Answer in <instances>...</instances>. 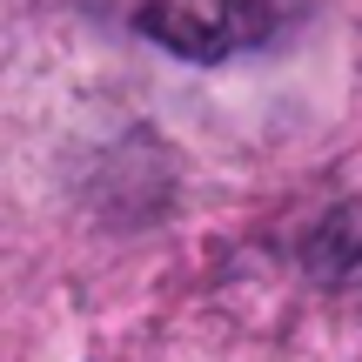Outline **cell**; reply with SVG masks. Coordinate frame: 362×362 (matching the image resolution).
<instances>
[{"mask_svg":"<svg viewBox=\"0 0 362 362\" xmlns=\"http://www.w3.org/2000/svg\"><path fill=\"white\" fill-rule=\"evenodd\" d=\"M282 27V7L269 0H161V7H141V34L161 40V47L188 54V61H221V54L262 47V40Z\"/></svg>","mask_w":362,"mask_h":362,"instance_id":"1","label":"cell"},{"mask_svg":"<svg viewBox=\"0 0 362 362\" xmlns=\"http://www.w3.org/2000/svg\"><path fill=\"white\" fill-rule=\"evenodd\" d=\"M309 269L329 275V282H342V275L362 269V208H336V215H322V228L309 235Z\"/></svg>","mask_w":362,"mask_h":362,"instance_id":"2","label":"cell"}]
</instances>
